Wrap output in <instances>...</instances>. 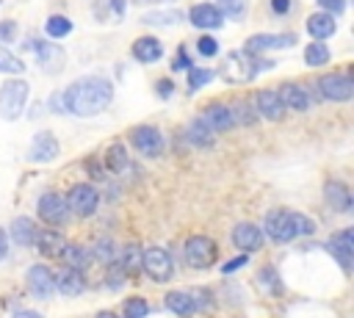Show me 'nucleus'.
<instances>
[{"label": "nucleus", "mask_w": 354, "mask_h": 318, "mask_svg": "<svg viewBox=\"0 0 354 318\" xmlns=\"http://www.w3.org/2000/svg\"><path fill=\"white\" fill-rule=\"evenodd\" d=\"M61 100H64V111L75 116H83V119L97 116L111 105L113 86L105 77H80L61 94Z\"/></svg>", "instance_id": "1"}, {"label": "nucleus", "mask_w": 354, "mask_h": 318, "mask_svg": "<svg viewBox=\"0 0 354 318\" xmlns=\"http://www.w3.org/2000/svg\"><path fill=\"white\" fill-rule=\"evenodd\" d=\"M315 232V221L307 218L304 213H296V210H271L266 216V235L279 241V243H288L299 235H313Z\"/></svg>", "instance_id": "2"}, {"label": "nucleus", "mask_w": 354, "mask_h": 318, "mask_svg": "<svg viewBox=\"0 0 354 318\" xmlns=\"http://www.w3.org/2000/svg\"><path fill=\"white\" fill-rule=\"evenodd\" d=\"M218 75H221L227 83L241 86V83H249V80L257 75V66H254V58H249L246 50H232V53L224 55Z\"/></svg>", "instance_id": "3"}, {"label": "nucleus", "mask_w": 354, "mask_h": 318, "mask_svg": "<svg viewBox=\"0 0 354 318\" xmlns=\"http://www.w3.org/2000/svg\"><path fill=\"white\" fill-rule=\"evenodd\" d=\"M28 94H30V86L25 80H8L0 86V116L14 122L22 116L25 111V102H28Z\"/></svg>", "instance_id": "4"}, {"label": "nucleus", "mask_w": 354, "mask_h": 318, "mask_svg": "<svg viewBox=\"0 0 354 318\" xmlns=\"http://www.w3.org/2000/svg\"><path fill=\"white\" fill-rule=\"evenodd\" d=\"M141 271H147L152 282H169L174 274V263L163 246H149L141 252Z\"/></svg>", "instance_id": "5"}, {"label": "nucleus", "mask_w": 354, "mask_h": 318, "mask_svg": "<svg viewBox=\"0 0 354 318\" xmlns=\"http://www.w3.org/2000/svg\"><path fill=\"white\" fill-rule=\"evenodd\" d=\"M216 257H218V249L207 235H194L185 241V260L191 268H210Z\"/></svg>", "instance_id": "6"}, {"label": "nucleus", "mask_w": 354, "mask_h": 318, "mask_svg": "<svg viewBox=\"0 0 354 318\" xmlns=\"http://www.w3.org/2000/svg\"><path fill=\"white\" fill-rule=\"evenodd\" d=\"M97 205H100V194H97V188L88 185V183H77V185H72L69 194H66V207H69V213H75V216H91V213L97 210Z\"/></svg>", "instance_id": "7"}, {"label": "nucleus", "mask_w": 354, "mask_h": 318, "mask_svg": "<svg viewBox=\"0 0 354 318\" xmlns=\"http://www.w3.org/2000/svg\"><path fill=\"white\" fill-rule=\"evenodd\" d=\"M36 210H39V218H41L44 224H50V227H61V224H66V218H69L66 199H64L61 194H53V191L39 196Z\"/></svg>", "instance_id": "8"}, {"label": "nucleus", "mask_w": 354, "mask_h": 318, "mask_svg": "<svg viewBox=\"0 0 354 318\" xmlns=\"http://www.w3.org/2000/svg\"><path fill=\"white\" fill-rule=\"evenodd\" d=\"M318 88L326 100H335V102H346L351 100L354 94V80L348 75H324L318 80Z\"/></svg>", "instance_id": "9"}, {"label": "nucleus", "mask_w": 354, "mask_h": 318, "mask_svg": "<svg viewBox=\"0 0 354 318\" xmlns=\"http://www.w3.org/2000/svg\"><path fill=\"white\" fill-rule=\"evenodd\" d=\"M130 138H133V147L141 152V155H160V149H163V135H160V130L158 127H152V124H141V127H136L133 133H130Z\"/></svg>", "instance_id": "10"}, {"label": "nucleus", "mask_w": 354, "mask_h": 318, "mask_svg": "<svg viewBox=\"0 0 354 318\" xmlns=\"http://www.w3.org/2000/svg\"><path fill=\"white\" fill-rule=\"evenodd\" d=\"M58 152H61V147H58L55 135L47 133V130H41V133L33 135L30 149H28V158H30L33 163H50V160L58 158Z\"/></svg>", "instance_id": "11"}, {"label": "nucleus", "mask_w": 354, "mask_h": 318, "mask_svg": "<svg viewBox=\"0 0 354 318\" xmlns=\"http://www.w3.org/2000/svg\"><path fill=\"white\" fill-rule=\"evenodd\" d=\"M296 36L293 33H257L246 41V53H266V50H282V47H293Z\"/></svg>", "instance_id": "12"}, {"label": "nucleus", "mask_w": 354, "mask_h": 318, "mask_svg": "<svg viewBox=\"0 0 354 318\" xmlns=\"http://www.w3.org/2000/svg\"><path fill=\"white\" fill-rule=\"evenodd\" d=\"M285 105H282V100L277 97V91H271V88H260L257 94H254V113H260L263 119H268V122H279L282 116H285Z\"/></svg>", "instance_id": "13"}, {"label": "nucleus", "mask_w": 354, "mask_h": 318, "mask_svg": "<svg viewBox=\"0 0 354 318\" xmlns=\"http://www.w3.org/2000/svg\"><path fill=\"white\" fill-rule=\"evenodd\" d=\"M28 288L36 299H50L55 293V274L47 265H33L28 271Z\"/></svg>", "instance_id": "14"}, {"label": "nucleus", "mask_w": 354, "mask_h": 318, "mask_svg": "<svg viewBox=\"0 0 354 318\" xmlns=\"http://www.w3.org/2000/svg\"><path fill=\"white\" fill-rule=\"evenodd\" d=\"M232 243H235L241 252H254V249L263 246V232H260L254 224L241 221V224L232 227Z\"/></svg>", "instance_id": "15"}, {"label": "nucleus", "mask_w": 354, "mask_h": 318, "mask_svg": "<svg viewBox=\"0 0 354 318\" xmlns=\"http://www.w3.org/2000/svg\"><path fill=\"white\" fill-rule=\"evenodd\" d=\"M188 17H191V25H196V28H205V30L221 28V22H224V17H221V8H218V6H213V3H199V6H194Z\"/></svg>", "instance_id": "16"}, {"label": "nucleus", "mask_w": 354, "mask_h": 318, "mask_svg": "<svg viewBox=\"0 0 354 318\" xmlns=\"http://www.w3.org/2000/svg\"><path fill=\"white\" fill-rule=\"evenodd\" d=\"M329 252L335 254V260H337L343 268H348V265H351V254H354V230H340L337 235H332Z\"/></svg>", "instance_id": "17"}, {"label": "nucleus", "mask_w": 354, "mask_h": 318, "mask_svg": "<svg viewBox=\"0 0 354 318\" xmlns=\"http://www.w3.org/2000/svg\"><path fill=\"white\" fill-rule=\"evenodd\" d=\"M277 97L282 100L285 108H293V111H307V108L313 105L310 94H307L299 83H282L279 91H277Z\"/></svg>", "instance_id": "18"}, {"label": "nucleus", "mask_w": 354, "mask_h": 318, "mask_svg": "<svg viewBox=\"0 0 354 318\" xmlns=\"http://www.w3.org/2000/svg\"><path fill=\"white\" fill-rule=\"evenodd\" d=\"M202 122L213 130V133H221V130H232V116H230V108L224 102H210L202 113Z\"/></svg>", "instance_id": "19"}, {"label": "nucleus", "mask_w": 354, "mask_h": 318, "mask_svg": "<svg viewBox=\"0 0 354 318\" xmlns=\"http://www.w3.org/2000/svg\"><path fill=\"white\" fill-rule=\"evenodd\" d=\"M30 47L36 50L41 69H47V72H55V69L61 66V61H64V50H61L58 44H53V41H33Z\"/></svg>", "instance_id": "20"}, {"label": "nucleus", "mask_w": 354, "mask_h": 318, "mask_svg": "<svg viewBox=\"0 0 354 318\" xmlns=\"http://www.w3.org/2000/svg\"><path fill=\"white\" fill-rule=\"evenodd\" d=\"M335 30H337V22H335L332 14L318 11V14H310V17H307V33H310L313 39H329Z\"/></svg>", "instance_id": "21"}, {"label": "nucleus", "mask_w": 354, "mask_h": 318, "mask_svg": "<svg viewBox=\"0 0 354 318\" xmlns=\"http://www.w3.org/2000/svg\"><path fill=\"white\" fill-rule=\"evenodd\" d=\"M36 249L44 254V257H61L64 246H66V238L58 235L55 230H44V232H36Z\"/></svg>", "instance_id": "22"}, {"label": "nucleus", "mask_w": 354, "mask_h": 318, "mask_svg": "<svg viewBox=\"0 0 354 318\" xmlns=\"http://www.w3.org/2000/svg\"><path fill=\"white\" fill-rule=\"evenodd\" d=\"M83 288H86L83 274L75 271V268H64V271L55 277V290H58L61 296H80Z\"/></svg>", "instance_id": "23"}, {"label": "nucleus", "mask_w": 354, "mask_h": 318, "mask_svg": "<svg viewBox=\"0 0 354 318\" xmlns=\"http://www.w3.org/2000/svg\"><path fill=\"white\" fill-rule=\"evenodd\" d=\"M166 307L171 310V312H177V315H194L196 312V299H194V293L191 290H169L166 293Z\"/></svg>", "instance_id": "24"}, {"label": "nucleus", "mask_w": 354, "mask_h": 318, "mask_svg": "<svg viewBox=\"0 0 354 318\" xmlns=\"http://www.w3.org/2000/svg\"><path fill=\"white\" fill-rule=\"evenodd\" d=\"M133 55H136L141 64H155V61L163 55V44H160L155 36H141V39L133 44Z\"/></svg>", "instance_id": "25"}, {"label": "nucleus", "mask_w": 354, "mask_h": 318, "mask_svg": "<svg viewBox=\"0 0 354 318\" xmlns=\"http://www.w3.org/2000/svg\"><path fill=\"white\" fill-rule=\"evenodd\" d=\"M36 224L28 218V216H17L14 221H11V238L19 243V246H30L33 241H36Z\"/></svg>", "instance_id": "26"}, {"label": "nucleus", "mask_w": 354, "mask_h": 318, "mask_svg": "<svg viewBox=\"0 0 354 318\" xmlns=\"http://www.w3.org/2000/svg\"><path fill=\"white\" fill-rule=\"evenodd\" d=\"M324 194H326V202H329L335 210H348V207H351V194H348V188H346L343 183H337V180L326 183Z\"/></svg>", "instance_id": "27"}, {"label": "nucleus", "mask_w": 354, "mask_h": 318, "mask_svg": "<svg viewBox=\"0 0 354 318\" xmlns=\"http://www.w3.org/2000/svg\"><path fill=\"white\" fill-rule=\"evenodd\" d=\"M188 141H191L194 147L205 149V147H213V144H216V133H213L202 119H196V122L188 124Z\"/></svg>", "instance_id": "28"}, {"label": "nucleus", "mask_w": 354, "mask_h": 318, "mask_svg": "<svg viewBox=\"0 0 354 318\" xmlns=\"http://www.w3.org/2000/svg\"><path fill=\"white\" fill-rule=\"evenodd\" d=\"M88 257H91V254H88V252H86L83 246H75V243H66L58 260H64V265H66V268H75V271H83V268L88 265Z\"/></svg>", "instance_id": "29"}, {"label": "nucleus", "mask_w": 354, "mask_h": 318, "mask_svg": "<svg viewBox=\"0 0 354 318\" xmlns=\"http://www.w3.org/2000/svg\"><path fill=\"white\" fill-rule=\"evenodd\" d=\"M124 169H127V149L116 141V144H111L108 152H105V171H111V174H122Z\"/></svg>", "instance_id": "30"}, {"label": "nucleus", "mask_w": 354, "mask_h": 318, "mask_svg": "<svg viewBox=\"0 0 354 318\" xmlns=\"http://www.w3.org/2000/svg\"><path fill=\"white\" fill-rule=\"evenodd\" d=\"M119 268L124 271V277H136L141 271V249L133 243L122 252V260H119Z\"/></svg>", "instance_id": "31"}, {"label": "nucleus", "mask_w": 354, "mask_h": 318, "mask_svg": "<svg viewBox=\"0 0 354 318\" xmlns=\"http://www.w3.org/2000/svg\"><path fill=\"white\" fill-rule=\"evenodd\" d=\"M304 61H307V66H324L326 61H329V50H326V44L318 39V41H310L307 47H304Z\"/></svg>", "instance_id": "32"}, {"label": "nucleus", "mask_w": 354, "mask_h": 318, "mask_svg": "<svg viewBox=\"0 0 354 318\" xmlns=\"http://www.w3.org/2000/svg\"><path fill=\"white\" fill-rule=\"evenodd\" d=\"M230 108V116H232V124H254V119H257V113L252 111V105H246V102H230L227 105Z\"/></svg>", "instance_id": "33"}, {"label": "nucleus", "mask_w": 354, "mask_h": 318, "mask_svg": "<svg viewBox=\"0 0 354 318\" xmlns=\"http://www.w3.org/2000/svg\"><path fill=\"white\" fill-rule=\"evenodd\" d=\"M44 30H47L50 39H64L66 33H72V22H69L66 17H61V14H53V17L47 19Z\"/></svg>", "instance_id": "34"}, {"label": "nucleus", "mask_w": 354, "mask_h": 318, "mask_svg": "<svg viewBox=\"0 0 354 318\" xmlns=\"http://www.w3.org/2000/svg\"><path fill=\"white\" fill-rule=\"evenodd\" d=\"M180 11H149L147 17H141L144 25H177L180 22Z\"/></svg>", "instance_id": "35"}, {"label": "nucleus", "mask_w": 354, "mask_h": 318, "mask_svg": "<svg viewBox=\"0 0 354 318\" xmlns=\"http://www.w3.org/2000/svg\"><path fill=\"white\" fill-rule=\"evenodd\" d=\"M0 72H6V75H19V72H25V64H22L14 53H8L6 47H0Z\"/></svg>", "instance_id": "36"}, {"label": "nucleus", "mask_w": 354, "mask_h": 318, "mask_svg": "<svg viewBox=\"0 0 354 318\" xmlns=\"http://www.w3.org/2000/svg\"><path fill=\"white\" fill-rule=\"evenodd\" d=\"M191 72H188V91H196V88H202V86H207L210 80H213V69H196V66H188Z\"/></svg>", "instance_id": "37"}, {"label": "nucleus", "mask_w": 354, "mask_h": 318, "mask_svg": "<svg viewBox=\"0 0 354 318\" xmlns=\"http://www.w3.org/2000/svg\"><path fill=\"white\" fill-rule=\"evenodd\" d=\"M149 312V304L144 301V299H127L124 301V318H144Z\"/></svg>", "instance_id": "38"}, {"label": "nucleus", "mask_w": 354, "mask_h": 318, "mask_svg": "<svg viewBox=\"0 0 354 318\" xmlns=\"http://www.w3.org/2000/svg\"><path fill=\"white\" fill-rule=\"evenodd\" d=\"M218 3H221V11H224L227 17L243 19V14H246V0H218Z\"/></svg>", "instance_id": "39"}, {"label": "nucleus", "mask_w": 354, "mask_h": 318, "mask_svg": "<svg viewBox=\"0 0 354 318\" xmlns=\"http://www.w3.org/2000/svg\"><path fill=\"white\" fill-rule=\"evenodd\" d=\"M196 50H199V55H216L218 53V41L213 39V36H199L196 39Z\"/></svg>", "instance_id": "40"}, {"label": "nucleus", "mask_w": 354, "mask_h": 318, "mask_svg": "<svg viewBox=\"0 0 354 318\" xmlns=\"http://www.w3.org/2000/svg\"><path fill=\"white\" fill-rule=\"evenodd\" d=\"M94 257L102 260V263H113V243L102 238V241L97 243V249H94Z\"/></svg>", "instance_id": "41"}, {"label": "nucleus", "mask_w": 354, "mask_h": 318, "mask_svg": "<svg viewBox=\"0 0 354 318\" xmlns=\"http://www.w3.org/2000/svg\"><path fill=\"white\" fill-rule=\"evenodd\" d=\"M260 279H263V288L268 285L274 293H279V290H282V285H279V277H277V271H274V268H263V271H260Z\"/></svg>", "instance_id": "42"}, {"label": "nucleus", "mask_w": 354, "mask_h": 318, "mask_svg": "<svg viewBox=\"0 0 354 318\" xmlns=\"http://www.w3.org/2000/svg\"><path fill=\"white\" fill-rule=\"evenodd\" d=\"M246 263H249V257H246V252H243V254H238V257H232L230 263H224V265H221V271H224V274H232V271H238V268H243Z\"/></svg>", "instance_id": "43"}, {"label": "nucleus", "mask_w": 354, "mask_h": 318, "mask_svg": "<svg viewBox=\"0 0 354 318\" xmlns=\"http://www.w3.org/2000/svg\"><path fill=\"white\" fill-rule=\"evenodd\" d=\"M17 39V25L14 22H0V41H14Z\"/></svg>", "instance_id": "44"}, {"label": "nucleus", "mask_w": 354, "mask_h": 318, "mask_svg": "<svg viewBox=\"0 0 354 318\" xmlns=\"http://www.w3.org/2000/svg\"><path fill=\"white\" fill-rule=\"evenodd\" d=\"M321 8H326V14H340L346 8V0H318Z\"/></svg>", "instance_id": "45"}, {"label": "nucleus", "mask_w": 354, "mask_h": 318, "mask_svg": "<svg viewBox=\"0 0 354 318\" xmlns=\"http://www.w3.org/2000/svg\"><path fill=\"white\" fill-rule=\"evenodd\" d=\"M188 66H191V61H188L185 50H180V53L174 55V61H171V69H174V72H180V69H188Z\"/></svg>", "instance_id": "46"}, {"label": "nucleus", "mask_w": 354, "mask_h": 318, "mask_svg": "<svg viewBox=\"0 0 354 318\" xmlns=\"http://www.w3.org/2000/svg\"><path fill=\"white\" fill-rule=\"evenodd\" d=\"M271 8L277 14H288L290 11V0H271Z\"/></svg>", "instance_id": "47"}, {"label": "nucleus", "mask_w": 354, "mask_h": 318, "mask_svg": "<svg viewBox=\"0 0 354 318\" xmlns=\"http://www.w3.org/2000/svg\"><path fill=\"white\" fill-rule=\"evenodd\" d=\"M86 169H91V177H94V180H100V177H102V169H100V163H97L94 158H88V160H86Z\"/></svg>", "instance_id": "48"}, {"label": "nucleus", "mask_w": 354, "mask_h": 318, "mask_svg": "<svg viewBox=\"0 0 354 318\" xmlns=\"http://www.w3.org/2000/svg\"><path fill=\"white\" fill-rule=\"evenodd\" d=\"M61 102H64L61 94H53V97H50V108H53L55 113H64V105H61Z\"/></svg>", "instance_id": "49"}, {"label": "nucleus", "mask_w": 354, "mask_h": 318, "mask_svg": "<svg viewBox=\"0 0 354 318\" xmlns=\"http://www.w3.org/2000/svg\"><path fill=\"white\" fill-rule=\"evenodd\" d=\"M158 91H160V97H169L171 94V83L169 80H158Z\"/></svg>", "instance_id": "50"}, {"label": "nucleus", "mask_w": 354, "mask_h": 318, "mask_svg": "<svg viewBox=\"0 0 354 318\" xmlns=\"http://www.w3.org/2000/svg\"><path fill=\"white\" fill-rule=\"evenodd\" d=\"M11 318H44V315H39V312H33V310H19V312H14Z\"/></svg>", "instance_id": "51"}, {"label": "nucleus", "mask_w": 354, "mask_h": 318, "mask_svg": "<svg viewBox=\"0 0 354 318\" xmlns=\"http://www.w3.org/2000/svg\"><path fill=\"white\" fill-rule=\"evenodd\" d=\"M111 6H113V14H116V17L124 14V0H111Z\"/></svg>", "instance_id": "52"}, {"label": "nucleus", "mask_w": 354, "mask_h": 318, "mask_svg": "<svg viewBox=\"0 0 354 318\" xmlns=\"http://www.w3.org/2000/svg\"><path fill=\"white\" fill-rule=\"evenodd\" d=\"M6 249H8V238H6V232L0 230V260L6 257Z\"/></svg>", "instance_id": "53"}, {"label": "nucleus", "mask_w": 354, "mask_h": 318, "mask_svg": "<svg viewBox=\"0 0 354 318\" xmlns=\"http://www.w3.org/2000/svg\"><path fill=\"white\" fill-rule=\"evenodd\" d=\"M97 318H119V315L111 312V310H102V312H97Z\"/></svg>", "instance_id": "54"}, {"label": "nucleus", "mask_w": 354, "mask_h": 318, "mask_svg": "<svg viewBox=\"0 0 354 318\" xmlns=\"http://www.w3.org/2000/svg\"><path fill=\"white\" fill-rule=\"evenodd\" d=\"M0 3H3V0H0Z\"/></svg>", "instance_id": "55"}]
</instances>
